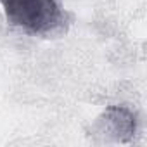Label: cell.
I'll use <instances>...</instances> for the list:
<instances>
[{"instance_id": "cell-1", "label": "cell", "mask_w": 147, "mask_h": 147, "mask_svg": "<svg viewBox=\"0 0 147 147\" xmlns=\"http://www.w3.org/2000/svg\"><path fill=\"white\" fill-rule=\"evenodd\" d=\"M7 21L30 33H50L62 23L57 0H0Z\"/></svg>"}, {"instance_id": "cell-2", "label": "cell", "mask_w": 147, "mask_h": 147, "mask_svg": "<svg viewBox=\"0 0 147 147\" xmlns=\"http://www.w3.org/2000/svg\"><path fill=\"white\" fill-rule=\"evenodd\" d=\"M135 128H137L135 114L123 106L107 107L97 118L95 123L97 133H104L106 137L116 142H128L135 135Z\"/></svg>"}]
</instances>
